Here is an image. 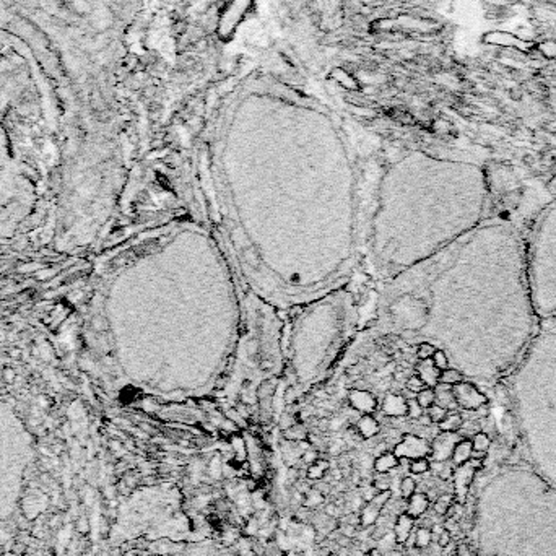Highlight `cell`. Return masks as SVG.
Wrapping results in <instances>:
<instances>
[{
  "instance_id": "db71d44e",
  "label": "cell",
  "mask_w": 556,
  "mask_h": 556,
  "mask_svg": "<svg viewBox=\"0 0 556 556\" xmlns=\"http://www.w3.org/2000/svg\"><path fill=\"white\" fill-rule=\"evenodd\" d=\"M328 556H337V554H335V553H332V554H328Z\"/></svg>"
},
{
  "instance_id": "2e32d148",
  "label": "cell",
  "mask_w": 556,
  "mask_h": 556,
  "mask_svg": "<svg viewBox=\"0 0 556 556\" xmlns=\"http://www.w3.org/2000/svg\"><path fill=\"white\" fill-rule=\"evenodd\" d=\"M332 77H333V80H335L337 83L342 85V86L345 88V90H348V91H358V90H360V86H358L356 78H355V77H351L347 70H343V69H337V70H333V72H332Z\"/></svg>"
},
{
  "instance_id": "5bb4252c",
  "label": "cell",
  "mask_w": 556,
  "mask_h": 556,
  "mask_svg": "<svg viewBox=\"0 0 556 556\" xmlns=\"http://www.w3.org/2000/svg\"><path fill=\"white\" fill-rule=\"evenodd\" d=\"M464 426V416L457 412H448L441 423H437L439 431L442 433H459Z\"/></svg>"
},
{
  "instance_id": "484cf974",
  "label": "cell",
  "mask_w": 556,
  "mask_h": 556,
  "mask_svg": "<svg viewBox=\"0 0 556 556\" xmlns=\"http://www.w3.org/2000/svg\"><path fill=\"white\" fill-rule=\"evenodd\" d=\"M285 436H287L288 441H293V442H299V441H304L307 433H306V428L303 426V424H298L295 423L291 428L285 429Z\"/></svg>"
},
{
  "instance_id": "f1b7e54d",
  "label": "cell",
  "mask_w": 556,
  "mask_h": 556,
  "mask_svg": "<svg viewBox=\"0 0 556 556\" xmlns=\"http://www.w3.org/2000/svg\"><path fill=\"white\" fill-rule=\"evenodd\" d=\"M537 50L548 61H556V41H545L537 46Z\"/></svg>"
},
{
  "instance_id": "8d00e7d4",
  "label": "cell",
  "mask_w": 556,
  "mask_h": 556,
  "mask_svg": "<svg viewBox=\"0 0 556 556\" xmlns=\"http://www.w3.org/2000/svg\"><path fill=\"white\" fill-rule=\"evenodd\" d=\"M394 545H397V540H395L394 532H391V530L387 532L385 535L379 540V550H382V551H389V550H392Z\"/></svg>"
},
{
  "instance_id": "8fae6325",
  "label": "cell",
  "mask_w": 556,
  "mask_h": 556,
  "mask_svg": "<svg viewBox=\"0 0 556 556\" xmlns=\"http://www.w3.org/2000/svg\"><path fill=\"white\" fill-rule=\"evenodd\" d=\"M355 426H356L358 433L361 434L363 439L374 437L379 433V429H380L377 420L374 418V416H371V415H361L360 420L356 421Z\"/></svg>"
},
{
  "instance_id": "ac0fdd59",
  "label": "cell",
  "mask_w": 556,
  "mask_h": 556,
  "mask_svg": "<svg viewBox=\"0 0 556 556\" xmlns=\"http://www.w3.org/2000/svg\"><path fill=\"white\" fill-rule=\"evenodd\" d=\"M230 446H231V451L234 454V457L238 459V462H244V460L247 459V444L244 441V437L239 436V434H233Z\"/></svg>"
},
{
  "instance_id": "83f0119b",
  "label": "cell",
  "mask_w": 556,
  "mask_h": 556,
  "mask_svg": "<svg viewBox=\"0 0 556 556\" xmlns=\"http://www.w3.org/2000/svg\"><path fill=\"white\" fill-rule=\"evenodd\" d=\"M324 503V493H320L319 489H309L306 493V497L303 501V506L306 508H316Z\"/></svg>"
},
{
  "instance_id": "7dc6e473",
  "label": "cell",
  "mask_w": 556,
  "mask_h": 556,
  "mask_svg": "<svg viewBox=\"0 0 556 556\" xmlns=\"http://www.w3.org/2000/svg\"><path fill=\"white\" fill-rule=\"evenodd\" d=\"M483 460H485V459H477V457H470V459H468V464H470V467L472 468H475V470H481V468H483Z\"/></svg>"
},
{
  "instance_id": "1f68e13d",
  "label": "cell",
  "mask_w": 556,
  "mask_h": 556,
  "mask_svg": "<svg viewBox=\"0 0 556 556\" xmlns=\"http://www.w3.org/2000/svg\"><path fill=\"white\" fill-rule=\"evenodd\" d=\"M407 389H408V392L410 394H418L420 391H423L424 389V387H428L426 384H424V380L418 376V374H413V376H410L408 379H407Z\"/></svg>"
},
{
  "instance_id": "ab89813d",
  "label": "cell",
  "mask_w": 556,
  "mask_h": 556,
  "mask_svg": "<svg viewBox=\"0 0 556 556\" xmlns=\"http://www.w3.org/2000/svg\"><path fill=\"white\" fill-rule=\"evenodd\" d=\"M259 529H260V524L255 517H251L247 522V527H246V533L247 535H255V533H259Z\"/></svg>"
},
{
  "instance_id": "74e56055",
  "label": "cell",
  "mask_w": 556,
  "mask_h": 556,
  "mask_svg": "<svg viewBox=\"0 0 556 556\" xmlns=\"http://www.w3.org/2000/svg\"><path fill=\"white\" fill-rule=\"evenodd\" d=\"M208 473H210V477H213V480L221 478V475H223V464H221V460H219L218 456L210 462V465H208Z\"/></svg>"
},
{
  "instance_id": "603a6c76",
  "label": "cell",
  "mask_w": 556,
  "mask_h": 556,
  "mask_svg": "<svg viewBox=\"0 0 556 556\" xmlns=\"http://www.w3.org/2000/svg\"><path fill=\"white\" fill-rule=\"evenodd\" d=\"M408 470H410V473H412V475H424L426 472L431 470V462L428 460V457L413 459V460H410Z\"/></svg>"
},
{
  "instance_id": "60d3db41",
  "label": "cell",
  "mask_w": 556,
  "mask_h": 556,
  "mask_svg": "<svg viewBox=\"0 0 556 556\" xmlns=\"http://www.w3.org/2000/svg\"><path fill=\"white\" fill-rule=\"evenodd\" d=\"M343 524H348V525H353V527H358L361 525V519H360V514L358 512H350L348 516L343 517Z\"/></svg>"
},
{
  "instance_id": "5b68a950",
  "label": "cell",
  "mask_w": 556,
  "mask_h": 556,
  "mask_svg": "<svg viewBox=\"0 0 556 556\" xmlns=\"http://www.w3.org/2000/svg\"><path fill=\"white\" fill-rule=\"evenodd\" d=\"M350 407L363 415H371L377 408V400L371 392L366 391H350L348 394Z\"/></svg>"
},
{
  "instance_id": "4fadbf2b",
  "label": "cell",
  "mask_w": 556,
  "mask_h": 556,
  "mask_svg": "<svg viewBox=\"0 0 556 556\" xmlns=\"http://www.w3.org/2000/svg\"><path fill=\"white\" fill-rule=\"evenodd\" d=\"M399 467V457L394 452H382L374 459V470L377 473H391Z\"/></svg>"
},
{
  "instance_id": "d590c367",
  "label": "cell",
  "mask_w": 556,
  "mask_h": 556,
  "mask_svg": "<svg viewBox=\"0 0 556 556\" xmlns=\"http://www.w3.org/2000/svg\"><path fill=\"white\" fill-rule=\"evenodd\" d=\"M391 485H392V478L389 477V473H377V477L374 478V483H372V486H374L377 491L391 489Z\"/></svg>"
},
{
  "instance_id": "ee69618b",
  "label": "cell",
  "mask_w": 556,
  "mask_h": 556,
  "mask_svg": "<svg viewBox=\"0 0 556 556\" xmlns=\"http://www.w3.org/2000/svg\"><path fill=\"white\" fill-rule=\"evenodd\" d=\"M456 553L457 556H473V551L468 543H465V541H462V543H459L457 548H456Z\"/></svg>"
},
{
  "instance_id": "c3c4849f",
  "label": "cell",
  "mask_w": 556,
  "mask_h": 556,
  "mask_svg": "<svg viewBox=\"0 0 556 556\" xmlns=\"http://www.w3.org/2000/svg\"><path fill=\"white\" fill-rule=\"evenodd\" d=\"M325 514L327 516H339V509H337L335 504H327V506H325Z\"/></svg>"
},
{
  "instance_id": "3957f363",
  "label": "cell",
  "mask_w": 556,
  "mask_h": 556,
  "mask_svg": "<svg viewBox=\"0 0 556 556\" xmlns=\"http://www.w3.org/2000/svg\"><path fill=\"white\" fill-rule=\"evenodd\" d=\"M394 454L399 459H420V457H426L431 454V444L416 434H405L402 436L400 441L395 444L394 448Z\"/></svg>"
},
{
  "instance_id": "30bf717a",
  "label": "cell",
  "mask_w": 556,
  "mask_h": 556,
  "mask_svg": "<svg viewBox=\"0 0 556 556\" xmlns=\"http://www.w3.org/2000/svg\"><path fill=\"white\" fill-rule=\"evenodd\" d=\"M472 454H473L472 439L462 437V439H460V441L456 444V448H454L452 456H451V460H452V464L456 465V467L464 465L465 462H468V459L472 457Z\"/></svg>"
},
{
  "instance_id": "52a82bcc",
  "label": "cell",
  "mask_w": 556,
  "mask_h": 556,
  "mask_svg": "<svg viewBox=\"0 0 556 556\" xmlns=\"http://www.w3.org/2000/svg\"><path fill=\"white\" fill-rule=\"evenodd\" d=\"M413 527H415V519L412 516H408L407 512H404V514H400L397 517V521H395L394 529H392L397 543H405L408 537L412 535Z\"/></svg>"
},
{
  "instance_id": "e0dca14e",
  "label": "cell",
  "mask_w": 556,
  "mask_h": 556,
  "mask_svg": "<svg viewBox=\"0 0 556 556\" xmlns=\"http://www.w3.org/2000/svg\"><path fill=\"white\" fill-rule=\"evenodd\" d=\"M464 374L460 372L459 369H454V368H448V369H442L441 372H439V382L437 384H444V385H457L460 382H464Z\"/></svg>"
},
{
  "instance_id": "f907efd6",
  "label": "cell",
  "mask_w": 556,
  "mask_h": 556,
  "mask_svg": "<svg viewBox=\"0 0 556 556\" xmlns=\"http://www.w3.org/2000/svg\"><path fill=\"white\" fill-rule=\"evenodd\" d=\"M444 530V527H441V525H433V527H431V532H433V535H439V533H441Z\"/></svg>"
},
{
  "instance_id": "8992f818",
  "label": "cell",
  "mask_w": 556,
  "mask_h": 556,
  "mask_svg": "<svg viewBox=\"0 0 556 556\" xmlns=\"http://www.w3.org/2000/svg\"><path fill=\"white\" fill-rule=\"evenodd\" d=\"M477 470L470 467V464L465 462L464 465L456 467V470L452 473V480H454V489H456V496L459 499H464V494L467 493L468 486L475 477Z\"/></svg>"
},
{
  "instance_id": "836d02e7",
  "label": "cell",
  "mask_w": 556,
  "mask_h": 556,
  "mask_svg": "<svg viewBox=\"0 0 556 556\" xmlns=\"http://www.w3.org/2000/svg\"><path fill=\"white\" fill-rule=\"evenodd\" d=\"M423 413H424V410L421 408V405L418 404V402H416L415 397L407 400V415L410 416V418H412V420H418Z\"/></svg>"
},
{
  "instance_id": "f6af8a7d",
  "label": "cell",
  "mask_w": 556,
  "mask_h": 556,
  "mask_svg": "<svg viewBox=\"0 0 556 556\" xmlns=\"http://www.w3.org/2000/svg\"><path fill=\"white\" fill-rule=\"evenodd\" d=\"M293 424H295V418H293L291 415H288V413L282 415V420H280V428H282L283 431H285V429H288V428H291Z\"/></svg>"
},
{
  "instance_id": "d6a6232c",
  "label": "cell",
  "mask_w": 556,
  "mask_h": 556,
  "mask_svg": "<svg viewBox=\"0 0 556 556\" xmlns=\"http://www.w3.org/2000/svg\"><path fill=\"white\" fill-rule=\"evenodd\" d=\"M448 412H449V410L442 408L441 405H437V404L431 405V407L426 410V413H428V416L431 418V421L436 423V424H437V423H441V421L444 420V416L448 415Z\"/></svg>"
},
{
  "instance_id": "b9f144b4",
  "label": "cell",
  "mask_w": 556,
  "mask_h": 556,
  "mask_svg": "<svg viewBox=\"0 0 556 556\" xmlns=\"http://www.w3.org/2000/svg\"><path fill=\"white\" fill-rule=\"evenodd\" d=\"M319 459V454L316 452V451H312V449H307L306 452H303V456H301V460H303V462L304 464H314V462H316V460Z\"/></svg>"
},
{
  "instance_id": "4dcf8cb0",
  "label": "cell",
  "mask_w": 556,
  "mask_h": 556,
  "mask_svg": "<svg viewBox=\"0 0 556 556\" xmlns=\"http://www.w3.org/2000/svg\"><path fill=\"white\" fill-rule=\"evenodd\" d=\"M391 499H392V491L391 489H385V491H377L369 503L372 504V506H376L377 509L382 511Z\"/></svg>"
},
{
  "instance_id": "816d5d0a",
  "label": "cell",
  "mask_w": 556,
  "mask_h": 556,
  "mask_svg": "<svg viewBox=\"0 0 556 556\" xmlns=\"http://www.w3.org/2000/svg\"><path fill=\"white\" fill-rule=\"evenodd\" d=\"M304 556H317V553L312 550V548H306L304 550Z\"/></svg>"
},
{
  "instance_id": "ffe728a7",
  "label": "cell",
  "mask_w": 556,
  "mask_h": 556,
  "mask_svg": "<svg viewBox=\"0 0 556 556\" xmlns=\"http://www.w3.org/2000/svg\"><path fill=\"white\" fill-rule=\"evenodd\" d=\"M380 516V509H377L376 506H372L371 503H368V506H364L361 514H360V519H361V525L363 527H369V525H374L377 522V519Z\"/></svg>"
},
{
  "instance_id": "7a4b0ae2",
  "label": "cell",
  "mask_w": 556,
  "mask_h": 556,
  "mask_svg": "<svg viewBox=\"0 0 556 556\" xmlns=\"http://www.w3.org/2000/svg\"><path fill=\"white\" fill-rule=\"evenodd\" d=\"M486 44L489 46H496V47H506V49H512V50H519V52L529 54L532 50L537 49V44L533 41H527L524 38H519V36L508 33V31H489L485 34L483 38Z\"/></svg>"
},
{
  "instance_id": "7c38bea8",
  "label": "cell",
  "mask_w": 556,
  "mask_h": 556,
  "mask_svg": "<svg viewBox=\"0 0 556 556\" xmlns=\"http://www.w3.org/2000/svg\"><path fill=\"white\" fill-rule=\"evenodd\" d=\"M418 368V376L424 380V384L428 387H436L439 382V369L434 368V364L431 360H424L420 361V364L416 366Z\"/></svg>"
},
{
  "instance_id": "681fc988",
  "label": "cell",
  "mask_w": 556,
  "mask_h": 556,
  "mask_svg": "<svg viewBox=\"0 0 556 556\" xmlns=\"http://www.w3.org/2000/svg\"><path fill=\"white\" fill-rule=\"evenodd\" d=\"M278 527H280V530H282V532L288 530V527H290V521H288L287 517H282L280 521H278Z\"/></svg>"
},
{
  "instance_id": "4316f807",
  "label": "cell",
  "mask_w": 556,
  "mask_h": 556,
  "mask_svg": "<svg viewBox=\"0 0 556 556\" xmlns=\"http://www.w3.org/2000/svg\"><path fill=\"white\" fill-rule=\"evenodd\" d=\"M400 496L405 497V499H408L410 496L416 493V480L413 477H404L400 480Z\"/></svg>"
},
{
  "instance_id": "f35d334b",
  "label": "cell",
  "mask_w": 556,
  "mask_h": 556,
  "mask_svg": "<svg viewBox=\"0 0 556 556\" xmlns=\"http://www.w3.org/2000/svg\"><path fill=\"white\" fill-rule=\"evenodd\" d=\"M451 540H452L451 532H449L448 529H444V530L437 535V546H439V548H446V546H448V545L451 543Z\"/></svg>"
},
{
  "instance_id": "44dd1931",
  "label": "cell",
  "mask_w": 556,
  "mask_h": 556,
  "mask_svg": "<svg viewBox=\"0 0 556 556\" xmlns=\"http://www.w3.org/2000/svg\"><path fill=\"white\" fill-rule=\"evenodd\" d=\"M416 402L421 405L423 410H428L431 405L436 404V392L433 387H424L423 391H420L418 394L415 395Z\"/></svg>"
},
{
  "instance_id": "7402d4cb",
  "label": "cell",
  "mask_w": 556,
  "mask_h": 556,
  "mask_svg": "<svg viewBox=\"0 0 556 556\" xmlns=\"http://www.w3.org/2000/svg\"><path fill=\"white\" fill-rule=\"evenodd\" d=\"M489 446H491V439H489V436L486 433H483V431H478V433H475L473 437H472V448H473V452H483L486 454Z\"/></svg>"
},
{
  "instance_id": "f5cc1de1",
  "label": "cell",
  "mask_w": 556,
  "mask_h": 556,
  "mask_svg": "<svg viewBox=\"0 0 556 556\" xmlns=\"http://www.w3.org/2000/svg\"><path fill=\"white\" fill-rule=\"evenodd\" d=\"M369 556H380V551H379V548H377V550H372L371 553H369Z\"/></svg>"
},
{
  "instance_id": "9c48e42d",
  "label": "cell",
  "mask_w": 556,
  "mask_h": 556,
  "mask_svg": "<svg viewBox=\"0 0 556 556\" xmlns=\"http://www.w3.org/2000/svg\"><path fill=\"white\" fill-rule=\"evenodd\" d=\"M382 412L387 416H404L407 415V400L399 394H391L384 399Z\"/></svg>"
},
{
  "instance_id": "e575fe53",
  "label": "cell",
  "mask_w": 556,
  "mask_h": 556,
  "mask_svg": "<svg viewBox=\"0 0 556 556\" xmlns=\"http://www.w3.org/2000/svg\"><path fill=\"white\" fill-rule=\"evenodd\" d=\"M431 361H433L434 368H436V369H439V371H442V369H448V368H449L448 355H446L442 350H436V351H434V355H433V358H431Z\"/></svg>"
},
{
  "instance_id": "6da1fadb",
  "label": "cell",
  "mask_w": 556,
  "mask_h": 556,
  "mask_svg": "<svg viewBox=\"0 0 556 556\" xmlns=\"http://www.w3.org/2000/svg\"><path fill=\"white\" fill-rule=\"evenodd\" d=\"M452 395L456 399L457 407L462 410H478L488 404L486 395L480 392L477 385H473L472 382H465V380L457 385H452Z\"/></svg>"
},
{
  "instance_id": "277c9868",
  "label": "cell",
  "mask_w": 556,
  "mask_h": 556,
  "mask_svg": "<svg viewBox=\"0 0 556 556\" xmlns=\"http://www.w3.org/2000/svg\"><path fill=\"white\" fill-rule=\"evenodd\" d=\"M460 439L462 437H459L457 433H442L441 431V434L436 436L433 444H431L429 456L433 457V460H436V462H446L448 459H451L452 451Z\"/></svg>"
},
{
  "instance_id": "ba28073f",
  "label": "cell",
  "mask_w": 556,
  "mask_h": 556,
  "mask_svg": "<svg viewBox=\"0 0 556 556\" xmlns=\"http://www.w3.org/2000/svg\"><path fill=\"white\" fill-rule=\"evenodd\" d=\"M429 497L424 493H415L407 499V514L412 516L413 519L421 517L429 508Z\"/></svg>"
},
{
  "instance_id": "7bdbcfd3",
  "label": "cell",
  "mask_w": 556,
  "mask_h": 556,
  "mask_svg": "<svg viewBox=\"0 0 556 556\" xmlns=\"http://www.w3.org/2000/svg\"><path fill=\"white\" fill-rule=\"evenodd\" d=\"M377 493V489L374 488V486H364L363 489H361V497H363V499H364V503H369L371 499H372V497H374V494Z\"/></svg>"
},
{
  "instance_id": "bcb514c9",
  "label": "cell",
  "mask_w": 556,
  "mask_h": 556,
  "mask_svg": "<svg viewBox=\"0 0 556 556\" xmlns=\"http://www.w3.org/2000/svg\"><path fill=\"white\" fill-rule=\"evenodd\" d=\"M340 530H342V533H343V535H345V537H348V538H351V537L358 535V532H356V527H353V525H348V524H343V525L340 527Z\"/></svg>"
},
{
  "instance_id": "d6986e66",
  "label": "cell",
  "mask_w": 556,
  "mask_h": 556,
  "mask_svg": "<svg viewBox=\"0 0 556 556\" xmlns=\"http://www.w3.org/2000/svg\"><path fill=\"white\" fill-rule=\"evenodd\" d=\"M328 467H330V464H328L327 460L317 459L316 462L311 464L309 468H307V473H306L307 478H309V480H322V478L325 477Z\"/></svg>"
},
{
  "instance_id": "cb8c5ba5",
  "label": "cell",
  "mask_w": 556,
  "mask_h": 556,
  "mask_svg": "<svg viewBox=\"0 0 556 556\" xmlns=\"http://www.w3.org/2000/svg\"><path fill=\"white\" fill-rule=\"evenodd\" d=\"M452 504H454V493L442 494L441 497H437V499L434 501L433 509H434V512L437 516H446Z\"/></svg>"
},
{
  "instance_id": "f546056e",
  "label": "cell",
  "mask_w": 556,
  "mask_h": 556,
  "mask_svg": "<svg viewBox=\"0 0 556 556\" xmlns=\"http://www.w3.org/2000/svg\"><path fill=\"white\" fill-rule=\"evenodd\" d=\"M436 350H437V348L433 345V343L423 342V343H420V345H418V348H416V356H418V360H420V361L431 360Z\"/></svg>"
},
{
  "instance_id": "d4e9b609",
  "label": "cell",
  "mask_w": 556,
  "mask_h": 556,
  "mask_svg": "<svg viewBox=\"0 0 556 556\" xmlns=\"http://www.w3.org/2000/svg\"><path fill=\"white\" fill-rule=\"evenodd\" d=\"M431 540H433V532L431 529H426V527H420V529L415 530V546L418 548H428Z\"/></svg>"
},
{
  "instance_id": "9a60e30c",
  "label": "cell",
  "mask_w": 556,
  "mask_h": 556,
  "mask_svg": "<svg viewBox=\"0 0 556 556\" xmlns=\"http://www.w3.org/2000/svg\"><path fill=\"white\" fill-rule=\"evenodd\" d=\"M434 392H436V404L437 405H441L442 408L449 410V412L452 408L457 407L456 399H454V395H452V387L451 385L437 384L434 387Z\"/></svg>"
}]
</instances>
